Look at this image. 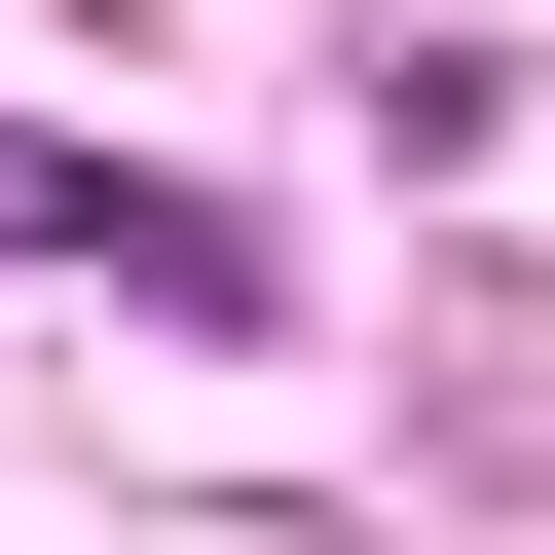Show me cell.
<instances>
[{
  "mask_svg": "<svg viewBox=\"0 0 555 555\" xmlns=\"http://www.w3.org/2000/svg\"><path fill=\"white\" fill-rule=\"evenodd\" d=\"M0 259H112V297H185V334H222V297H259V259H222V222H185V185H75V149H0Z\"/></svg>",
  "mask_w": 555,
  "mask_h": 555,
  "instance_id": "6da1fadb",
  "label": "cell"
}]
</instances>
